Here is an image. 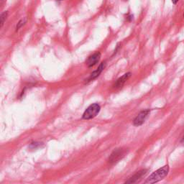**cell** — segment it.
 I'll return each mask as SVG.
<instances>
[{"label":"cell","mask_w":184,"mask_h":184,"mask_svg":"<svg viewBox=\"0 0 184 184\" xmlns=\"http://www.w3.org/2000/svg\"><path fill=\"white\" fill-rule=\"evenodd\" d=\"M169 172V166L168 165L165 166L162 168L157 170L156 171H155L150 175L147 180L145 181V183H155L158 182V181H161L165 177L168 175Z\"/></svg>","instance_id":"obj_1"},{"label":"cell","mask_w":184,"mask_h":184,"mask_svg":"<svg viewBox=\"0 0 184 184\" xmlns=\"http://www.w3.org/2000/svg\"><path fill=\"white\" fill-rule=\"evenodd\" d=\"M100 109H101V107H100L99 104H92L83 112L82 118L83 119H86V120H88V119L94 118L99 113Z\"/></svg>","instance_id":"obj_2"},{"label":"cell","mask_w":184,"mask_h":184,"mask_svg":"<svg viewBox=\"0 0 184 184\" xmlns=\"http://www.w3.org/2000/svg\"><path fill=\"white\" fill-rule=\"evenodd\" d=\"M126 152V150L122 149V148H119V149L114 150L110 156H109L108 162L110 164L116 163V162H117L119 160L122 158L123 157H125Z\"/></svg>","instance_id":"obj_3"},{"label":"cell","mask_w":184,"mask_h":184,"mask_svg":"<svg viewBox=\"0 0 184 184\" xmlns=\"http://www.w3.org/2000/svg\"><path fill=\"white\" fill-rule=\"evenodd\" d=\"M150 112V109H145V110H143L140 112V114H138L133 120V125L136 127H139L140 125H142V124L145 122V119H147V116L149 115Z\"/></svg>","instance_id":"obj_4"},{"label":"cell","mask_w":184,"mask_h":184,"mask_svg":"<svg viewBox=\"0 0 184 184\" xmlns=\"http://www.w3.org/2000/svg\"><path fill=\"white\" fill-rule=\"evenodd\" d=\"M100 58H101V53L99 52H97L94 53L92 56H89L87 61V64L88 67H93L94 66L96 65V64L99 61Z\"/></svg>","instance_id":"obj_5"},{"label":"cell","mask_w":184,"mask_h":184,"mask_svg":"<svg viewBox=\"0 0 184 184\" xmlns=\"http://www.w3.org/2000/svg\"><path fill=\"white\" fill-rule=\"evenodd\" d=\"M147 170L146 169H143V170H141V171H138L136 173L135 175L132 176L131 178H129V180H127L126 181L127 183H134L135 182H137V181L140 179L142 177L144 176L145 174L147 173Z\"/></svg>","instance_id":"obj_6"},{"label":"cell","mask_w":184,"mask_h":184,"mask_svg":"<svg viewBox=\"0 0 184 184\" xmlns=\"http://www.w3.org/2000/svg\"><path fill=\"white\" fill-rule=\"evenodd\" d=\"M105 66H106V63L105 62H103V63H102L100 64V66L98 67V68L97 69L96 71H94V72H93L92 74H91L89 77L87 79V82H89V81H92L93 80H94L95 78H97L98 76H99L100 74L102 73V71L105 68Z\"/></svg>","instance_id":"obj_7"},{"label":"cell","mask_w":184,"mask_h":184,"mask_svg":"<svg viewBox=\"0 0 184 184\" xmlns=\"http://www.w3.org/2000/svg\"><path fill=\"white\" fill-rule=\"evenodd\" d=\"M130 76H131V73H127L125 74H124V75L122 76L121 78H118L117 80L116 83H114V87L117 88L122 87V86L125 84L126 81L128 80V78H130Z\"/></svg>","instance_id":"obj_8"},{"label":"cell","mask_w":184,"mask_h":184,"mask_svg":"<svg viewBox=\"0 0 184 184\" xmlns=\"http://www.w3.org/2000/svg\"><path fill=\"white\" fill-rule=\"evenodd\" d=\"M7 15H8L7 12H2L1 14V27H3L4 23V22H5V20L7 19Z\"/></svg>","instance_id":"obj_9"},{"label":"cell","mask_w":184,"mask_h":184,"mask_svg":"<svg viewBox=\"0 0 184 184\" xmlns=\"http://www.w3.org/2000/svg\"><path fill=\"white\" fill-rule=\"evenodd\" d=\"M26 22V20H25H25H21L20 22H19L18 23H17V27H16V30L17 31L19 29H20V28L22 27V26L24 25V24H25V22Z\"/></svg>","instance_id":"obj_10"},{"label":"cell","mask_w":184,"mask_h":184,"mask_svg":"<svg viewBox=\"0 0 184 184\" xmlns=\"http://www.w3.org/2000/svg\"><path fill=\"white\" fill-rule=\"evenodd\" d=\"M41 144L42 143H40V142H33V143H31V145H30V147H32V149H36V147L37 146H40V145H41Z\"/></svg>","instance_id":"obj_11"},{"label":"cell","mask_w":184,"mask_h":184,"mask_svg":"<svg viewBox=\"0 0 184 184\" xmlns=\"http://www.w3.org/2000/svg\"><path fill=\"white\" fill-rule=\"evenodd\" d=\"M178 1H179V0H172V2H173L174 4H176L177 2H178Z\"/></svg>","instance_id":"obj_12"},{"label":"cell","mask_w":184,"mask_h":184,"mask_svg":"<svg viewBox=\"0 0 184 184\" xmlns=\"http://www.w3.org/2000/svg\"><path fill=\"white\" fill-rule=\"evenodd\" d=\"M183 141H184V136H183Z\"/></svg>","instance_id":"obj_13"},{"label":"cell","mask_w":184,"mask_h":184,"mask_svg":"<svg viewBox=\"0 0 184 184\" xmlns=\"http://www.w3.org/2000/svg\"><path fill=\"white\" fill-rule=\"evenodd\" d=\"M1 1H2V2H3V1H4V0H1Z\"/></svg>","instance_id":"obj_14"},{"label":"cell","mask_w":184,"mask_h":184,"mask_svg":"<svg viewBox=\"0 0 184 184\" xmlns=\"http://www.w3.org/2000/svg\"><path fill=\"white\" fill-rule=\"evenodd\" d=\"M183 17H184V14H183Z\"/></svg>","instance_id":"obj_15"}]
</instances>
